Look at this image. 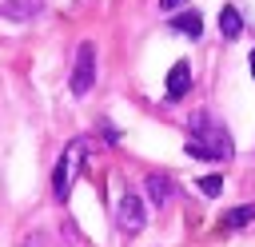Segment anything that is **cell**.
I'll use <instances>...</instances> for the list:
<instances>
[{
  "instance_id": "1",
  "label": "cell",
  "mask_w": 255,
  "mask_h": 247,
  "mask_svg": "<svg viewBox=\"0 0 255 247\" xmlns=\"http://www.w3.org/2000/svg\"><path fill=\"white\" fill-rule=\"evenodd\" d=\"M187 155L195 159H231V135L223 131V124H215L207 112H195L187 120Z\"/></svg>"
},
{
  "instance_id": "2",
  "label": "cell",
  "mask_w": 255,
  "mask_h": 247,
  "mask_svg": "<svg viewBox=\"0 0 255 247\" xmlns=\"http://www.w3.org/2000/svg\"><path fill=\"white\" fill-rule=\"evenodd\" d=\"M80 163H84V143H80V139H72V143L64 147V155H60L56 171H52V195H56L60 203L68 199V191H72V179H76Z\"/></svg>"
},
{
  "instance_id": "3",
  "label": "cell",
  "mask_w": 255,
  "mask_h": 247,
  "mask_svg": "<svg viewBox=\"0 0 255 247\" xmlns=\"http://www.w3.org/2000/svg\"><path fill=\"white\" fill-rule=\"evenodd\" d=\"M72 96H88L92 92V84H96V44L92 40H84L80 48H76V64H72Z\"/></svg>"
},
{
  "instance_id": "4",
  "label": "cell",
  "mask_w": 255,
  "mask_h": 247,
  "mask_svg": "<svg viewBox=\"0 0 255 247\" xmlns=\"http://www.w3.org/2000/svg\"><path fill=\"white\" fill-rule=\"evenodd\" d=\"M116 223H120V231H128V235H135L143 223H147V211H143V199L139 195H124L120 203H116Z\"/></svg>"
},
{
  "instance_id": "5",
  "label": "cell",
  "mask_w": 255,
  "mask_h": 247,
  "mask_svg": "<svg viewBox=\"0 0 255 247\" xmlns=\"http://www.w3.org/2000/svg\"><path fill=\"white\" fill-rule=\"evenodd\" d=\"M40 12H44V0H4L0 4V16H8V20H32Z\"/></svg>"
},
{
  "instance_id": "6",
  "label": "cell",
  "mask_w": 255,
  "mask_h": 247,
  "mask_svg": "<svg viewBox=\"0 0 255 247\" xmlns=\"http://www.w3.org/2000/svg\"><path fill=\"white\" fill-rule=\"evenodd\" d=\"M187 88H191V68H187V60H179V64L167 72V100L187 96Z\"/></svg>"
},
{
  "instance_id": "7",
  "label": "cell",
  "mask_w": 255,
  "mask_h": 247,
  "mask_svg": "<svg viewBox=\"0 0 255 247\" xmlns=\"http://www.w3.org/2000/svg\"><path fill=\"white\" fill-rule=\"evenodd\" d=\"M143 187H147V199H151L155 207H163V203L171 199V179H167V175H147Z\"/></svg>"
},
{
  "instance_id": "8",
  "label": "cell",
  "mask_w": 255,
  "mask_h": 247,
  "mask_svg": "<svg viewBox=\"0 0 255 247\" xmlns=\"http://www.w3.org/2000/svg\"><path fill=\"white\" fill-rule=\"evenodd\" d=\"M171 28H175V32H183V36H191V40H195V36H199V32H203V20H199V12H183V16H175V20H171Z\"/></svg>"
},
{
  "instance_id": "9",
  "label": "cell",
  "mask_w": 255,
  "mask_h": 247,
  "mask_svg": "<svg viewBox=\"0 0 255 247\" xmlns=\"http://www.w3.org/2000/svg\"><path fill=\"white\" fill-rule=\"evenodd\" d=\"M219 32H223V40H235V36L243 32V20H239L235 8H223V12H219Z\"/></svg>"
},
{
  "instance_id": "10",
  "label": "cell",
  "mask_w": 255,
  "mask_h": 247,
  "mask_svg": "<svg viewBox=\"0 0 255 247\" xmlns=\"http://www.w3.org/2000/svg\"><path fill=\"white\" fill-rule=\"evenodd\" d=\"M251 215H255V207L247 203V207H235V211H227L223 215V227H243V223H251Z\"/></svg>"
},
{
  "instance_id": "11",
  "label": "cell",
  "mask_w": 255,
  "mask_h": 247,
  "mask_svg": "<svg viewBox=\"0 0 255 247\" xmlns=\"http://www.w3.org/2000/svg\"><path fill=\"white\" fill-rule=\"evenodd\" d=\"M199 191H203V195H211V199H215V195H219V191H223V179H219V175H203V179H199Z\"/></svg>"
},
{
  "instance_id": "12",
  "label": "cell",
  "mask_w": 255,
  "mask_h": 247,
  "mask_svg": "<svg viewBox=\"0 0 255 247\" xmlns=\"http://www.w3.org/2000/svg\"><path fill=\"white\" fill-rule=\"evenodd\" d=\"M179 4H187V0H159V8H163V12H171V8H179Z\"/></svg>"
},
{
  "instance_id": "13",
  "label": "cell",
  "mask_w": 255,
  "mask_h": 247,
  "mask_svg": "<svg viewBox=\"0 0 255 247\" xmlns=\"http://www.w3.org/2000/svg\"><path fill=\"white\" fill-rule=\"evenodd\" d=\"M251 76H255V52H251Z\"/></svg>"
}]
</instances>
